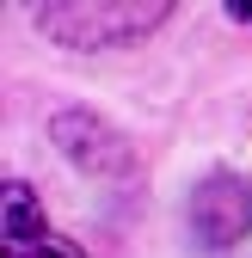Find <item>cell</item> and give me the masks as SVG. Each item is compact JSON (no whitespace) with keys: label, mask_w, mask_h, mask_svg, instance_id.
I'll use <instances>...</instances> for the list:
<instances>
[{"label":"cell","mask_w":252,"mask_h":258,"mask_svg":"<svg viewBox=\"0 0 252 258\" xmlns=\"http://www.w3.org/2000/svg\"><path fill=\"white\" fill-rule=\"evenodd\" d=\"M184 221H191V234L209 246V252H228L252 234V178L240 172H209L191 203H184Z\"/></svg>","instance_id":"obj_2"},{"label":"cell","mask_w":252,"mask_h":258,"mask_svg":"<svg viewBox=\"0 0 252 258\" xmlns=\"http://www.w3.org/2000/svg\"><path fill=\"white\" fill-rule=\"evenodd\" d=\"M49 142L74 160V166L86 172H123L130 166V142L117 136V129H105L99 117H86V111H61L49 123Z\"/></svg>","instance_id":"obj_4"},{"label":"cell","mask_w":252,"mask_h":258,"mask_svg":"<svg viewBox=\"0 0 252 258\" xmlns=\"http://www.w3.org/2000/svg\"><path fill=\"white\" fill-rule=\"evenodd\" d=\"M0 258H86L68 234L49 228V215L37 203V190L25 178H7V228H0Z\"/></svg>","instance_id":"obj_3"},{"label":"cell","mask_w":252,"mask_h":258,"mask_svg":"<svg viewBox=\"0 0 252 258\" xmlns=\"http://www.w3.org/2000/svg\"><path fill=\"white\" fill-rule=\"evenodd\" d=\"M228 19L234 25H252V7H228Z\"/></svg>","instance_id":"obj_5"},{"label":"cell","mask_w":252,"mask_h":258,"mask_svg":"<svg viewBox=\"0 0 252 258\" xmlns=\"http://www.w3.org/2000/svg\"><path fill=\"white\" fill-rule=\"evenodd\" d=\"M31 19L43 37L68 49H111V43H136L154 25H166L172 7L166 0H148V7H136V0H68V7H37Z\"/></svg>","instance_id":"obj_1"}]
</instances>
